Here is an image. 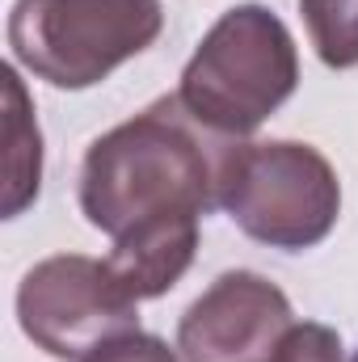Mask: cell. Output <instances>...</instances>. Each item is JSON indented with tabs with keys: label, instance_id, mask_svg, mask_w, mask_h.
<instances>
[{
	"label": "cell",
	"instance_id": "9",
	"mask_svg": "<svg viewBox=\"0 0 358 362\" xmlns=\"http://www.w3.org/2000/svg\"><path fill=\"white\" fill-rule=\"evenodd\" d=\"M299 13L329 68H358V0H299Z\"/></svg>",
	"mask_w": 358,
	"mask_h": 362
},
{
	"label": "cell",
	"instance_id": "6",
	"mask_svg": "<svg viewBox=\"0 0 358 362\" xmlns=\"http://www.w3.org/2000/svg\"><path fill=\"white\" fill-rule=\"evenodd\" d=\"M291 325V303L270 278L228 270L185 308L178 354L185 362H270Z\"/></svg>",
	"mask_w": 358,
	"mask_h": 362
},
{
	"label": "cell",
	"instance_id": "2",
	"mask_svg": "<svg viewBox=\"0 0 358 362\" xmlns=\"http://www.w3.org/2000/svg\"><path fill=\"white\" fill-rule=\"evenodd\" d=\"M299 85L291 30L266 4L228 8L181 72V105L215 135L241 139L258 131Z\"/></svg>",
	"mask_w": 358,
	"mask_h": 362
},
{
	"label": "cell",
	"instance_id": "11",
	"mask_svg": "<svg viewBox=\"0 0 358 362\" xmlns=\"http://www.w3.org/2000/svg\"><path fill=\"white\" fill-rule=\"evenodd\" d=\"M85 362H178V354H173L161 337L135 329V333H122V337L97 346Z\"/></svg>",
	"mask_w": 358,
	"mask_h": 362
},
{
	"label": "cell",
	"instance_id": "7",
	"mask_svg": "<svg viewBox=\"0 0 358 362\" xmlns=\"http://www.w3.org/2000/svg\"><path fill=\"white\" fill-rule=\"evenodd\" d=\"M194 249H198V215H165L122 232L105 266L118 278V286L139 303L165 295L190 270Z\"/></svg>",
	"mask_w": 358,
	"mask_h": 362
},
{
	"label": "cell",
	"instance_id": "1",
	"mask_svg": "<svg viewBox=\"0 0 358 362\" xmlns=\"http://www.w3.org/2000/svg\"><path fill=\"white\" fill-rule=\"evenodd\" d=\"M241 139L207 131L181 97H161L101 135L81 169V211L97 232L122 236L148 219L224 206V181Z\"/></svg>",
	"mask_w": 358,
	"mask_h": 362
},
{
	"label": "cell",
	"instance_id": "10",
	"mask_svg": "<svg viewBox=\"0 0 358 362\" xmlns=\"http://www.w3.org/2000/svg\"><path fill=\"white\" fill-rule=\"evenodd\" d=\"M270 362H346V350H342L333 329L304 320V325L287 329V337L278 341V350H274Z\"/></svg>",
	"mask_w": 358,
	"mask_h": 362
},
{
	"label": "cell",
	"instance_id": "5",
	"mask_svg": "<svg viewBox=\"0 0 358 362\" xmlns=\"http://www.w3.org/2000/svg\"><path fill=\"white\" fill-rule=\"evenodd\" d=\"M17 320L38 350L64 362H85L97 346L139 329L135 299L110 266L81 253L47 257L21 278Z\"/></svg>",
	"mask_w": 358,
	"mask_h": 362
},
{
	"label": "cell",
	"instance_id": "3",
	"mask_svg": "<svg viewBox=\"0 0 358 362\" xmlns=\"http://www.w3.org/2000/svg\"><path fill=\"white\" fill-rule=\"evenodd\" d=\"M165 30L161 0H17L8 47L25 72L55 89H93Z\"/></svg>",
	"mask_w": 358,
	"mask_h": 362
},
{
	"label": "cell",
	"instance_id": "4",
	"mask_svg": "<svg viewBox=\"0 0 358 362\" xmlns=\"http://www.w3.org/2000/svg\"><path fill=\"white\" fill-rule=\"evenodd\" d=\"M224 211L245 236L304 253L333 232L342 185L333 165L308 144H236L224 181Z\"/></svg>",
	"mask_w": 358,
	"mask_h": 362
},
{
	"label": "cell",
	"instance_id": "8",
	"mask_svg": "<svg viewBox=\"0 0 358 362\" xmlns=\"http://www.w3.org/2000/svg\"><path fill=\"white\" fill-rule=\"evenodd\" d=\"M4 219L21 215L34 198H38V181H42V135L34 122V105L21 89L17 72L4 68Z\"/></svg>",
	"mask_w": 358,
	"mask_h": 362
}]
</instances>
